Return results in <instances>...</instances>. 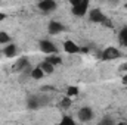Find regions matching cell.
<instances>
[{
  "mask_svg": "<svg viewBox=\"0 0 127 125\" xmlns=\"http://www.w3.org/2000/svg\"><path fill=\"white\" fill-rule=\"evenodd\" d=\"M120 69H121V71H123V69H124V71H127V63H126V65H123V66H121Z\"/></svg>",
  "mask_w": 127,
  "mask_h": 125,
  "instance_id": "22",
  "label": "cell"
},
{
  "mask_svg": "<svg viewBox=\"0 0 127 125\" xmlns=\"http://www.w3.org/2000/svg\"><path fill=\"white\" fill-rule=\"evenodd\" d=\"M9 41H10V37H9V34L4 31H0V44H9Z\"/></svg>",
  "mask_w": 127,
  "mask_h": 125,
  "instance_id": "18",
  "label": "cell"
},
{
  "mask_svg": "<svg viewBox=\"0 0 127 125\" xmlns=\"http://www.w3.org/2000/svg\"><path fill=\"white\" fill-rule=\"evenodd\" d=\"M38 46H40V50H41L43 53H46L47 56L56 55V52H58V47H56L55 43H52L50 40H41Z\"/></svg>",
  "mask_w": 127,
  "mask_h": 125,
  "instance_id": "4",
  "label": "cell"
},
{
  "mask_svg": "<svg viewBox=\"0 0 127 125\" xmlns=\"http://www.w3.org/2000/svg\"><path fill=\"white\" fill-rule=\"evenodd\" d=\"M71 4H72V13L75 16H84L87 13V9H89L87 0H75V1H71Z\"/></svg>",
  "mask_w": 127,
  "mask_h": 125,
  "instance_id": "1",
  "label": "cell"
},
{
  "mask_svg": "<svg viewBox=\"0 0 127 125\" xmlns=\"http://www.w3.org/2000/svg\"><path fill=\"white\" fill-rule=\"evenodd\" d=\"M27 106H28V109H38V107L41 106V103H40V97H37V96H31V97L27 100Z\"/></svg>",
  "mask_w": 127,
  "mask_h": 125,
  "instance_id": "11",
  "label": "cell"
},
{
  "mask_svg": "<svg viewBox=\"0 0 127 125\" xmlns=\"http://www.w3.org/2000/svg\"><path fill=\"white\" fill-rule=\"evenodd\" d=\"M123 83H124V84H127V75H124V77H123Z\"/></svg>",
  "mask_w": 127,
  "mask_h": 125,
  "instance_id": "23",
  "label": "cell"
},
{
  "mask_svg": "<svg viewBox=\"0 0 127 125\" xmlns=\"http://www.w3.org/2000/svg\"><path fill=\"white\" fill-rule=\"evenodd\" d=\"M16 53H18V49H16L15 44H10V43H9V44H6L4 49H3V55H4L6 58H15Z\"/></svg>",
  "mask_w": 127,
  "mask_h": 125,
  "instance_id": "10",
  "label": "cell"
},
{
  "mask_svg": "<svg viewBox=\"0 0 127 125\" xmlns=\"http://www.w3.org/2000/svg\"><path fill=\"white\" fill-rule=\"evenodd\" d=\"M28 66H30V62H28V59H27V58H19V59L16 61V63H15L13 69H15V71H18V72H24Z\"/></svg>",
  "mask_w": 127,
  "mask_h": 125,
  "instance_id": "9",
  "label": "cell"
},
{
  "mask_svg": "<svg viewBox=\"0 0 127 125\" xmlns=\"http://www.w3.org/2000/svg\"><path fill=\"white\" fill-rule=\"evenodd\" d=\"M89 19L92 22H96V24H105V25H109L108 24V18L105 16V13L100 10V9H92L89 12Z\"/></svg>",
  "mask_w": 127,
  "mask_h": 125,
  "instance_id": "2",
  "label": "cell"
},
{
  "mask_svg": "<svg viewBox=\"0 0 127 125\" xmlns=\"http://www.w3.org/2000/svg\"><path fill=\"white\" fill-rule=\"evenodd\" d=\"M55 125H78L71 116H64L62 119H61V122H58V124Z\"/></svg>",
  "mask_w": 127,
  "mask_h": 125,
  "instance_id": "16",
  "label": "cell"
},
{
  "mask_svg": "<svg viewBox=\"0 0 127 125\" xmlns=\"http://www.w3.org/2000/svg\"><path fill=\"white\" fill-rule=\"evenodd\" d=\"M37 6H38V9H40L41 12H53L58 4H56L55 0H43V1H40Z\"/></svg>",
  "mask_w": 127,
  "mask_h": 125,
  "instance_id": "6",
  "label": "cell"
},
{
  "mask_svg": "<svg viewBox=\"0 0 127 125\" xmlns=\"http://www.w3.org/2000/svg\"><path fill=\"white\" fill-rule=\"evenodd\" d=\"M97 125H117V124L114 122V119H112V118H108V116H106V118H102V119L99 121V124H97Z\"/></svg>",
  "mask_w": 127,
  "mask_h": 125,
  "instance_id": "19",
  "label": "cell"
},
{
  "mask_svg": "<svg viewBox=\"0 0 127 125\" xmlns=\"http://www.w3.org/2000/svg\"><path fill=\"white\" fill-rule=\"evenodd\" d=\"M118 41H120L121 46L127 47V27L121 28V31H120V34H118Z\"/></svg>",
  "mask_w": 127,
  "mask_h": 125,
  "instance_id": "14",
  "label": "cell"
},
{
  "mask_svg": "<svg viewBox=\"0 0 127 125\" xmlns=\"http://www.w3.org/2000/svg\"><path fill=\"white\" fill-rule=\"evenodd\" d=\"M31 77L32 80H35V81H40V80H43V77H44V72L38 68V66H35V68H32L31 71Z\"/></svg>",
  "mask_w": 127,
  "mask_h": 125,
  "instance_id": "12",
  "label": "cell"
},
{
  "mask_svg": "<svg viewBox=\"0 0 127 125\" xmlns=\"http://www.w3.org/2000/svg\"><path fill=\"white\" fill-rule=\"evenodd\" d=\"M4 18H6V13H0V22L4 21Z\"/></svg>",
  "mask_w": 127,
  "mask_h": 125,
  "instance_id": "21",
  "label": "cell"
},
{
  "mask_svg": "<svg viewBox=\"0 0 127 125\" xmlns=\"http://www.w3.org/2000/svg\"><path fill=\"white\" fill-rule=\"evenodd\" d=\"M1 55H3V50H0V56H1Z\"/></svg>",
  "mask_w": 127,
  "mask_h": 125,
  "instance_id": "25",
  "label": "cell"
},
{
  "mask_svg": "<svg viewBox=\"0 0 127 125\" xmlns=\"http://www.w3.org/2000/svg\"><path fill=\"white\" fill-rule=\"evenodd\" d=\"M64 50H65L68 55H75V53H78L81 49L78 47V44H77L75 41L66 40V41H64Z\"/></svg>",
  "mask_w": 127,
  "mask_h": 125,
  "instance_id": "7",
  "label": "cell"
},
{
  "mask_svg": "<svg viewBox=\"0 0 127 125\" xmlns=\"http://www.w3.org/2000/svg\"><path fill=\"white\" fill-rule=\"evenodd\" d=\"M77 119H78L80 122H89V121H92V119H93V110H92V107L83 106L81 109H78V112H77Z\"/></svg>",
  "mask_w": 127,
  "mask_h": 125,
  "instance_id": "3",
  "label": "cell"
},
{
  "mask_svg": "<svg viewBox=\"0 0 127 125\" xmlns=\"http://www.w3.org/2000/svg\"><path fill=\"white\" fill-rule=\"evenodd\" d=\"M47 30H49V32L50 34H59V32H62L64 30H65V27H64V24H61V22H58V21H52L50 24H49V27H47Z\"/></svg>",
  "mask_w": 127,
  "mask_h": 125,
  "instance_id": "8",
  "label": "cell"
},
{
  "mask_svg": "<svg viewBox=\"0 0 127 125\" xmlns=\"http://www.w3.org/2000/svg\"><path fill=\"white\" fill-rule=\"evenodd\" d=\"M38 68H40L44 74H52V72L55 71V66H53V65H50L49 62H46V61H43V62L40 63V65H38Z\"/></svg>",
  "mask_w": 127,
  "mask_h": 125,
  "instance_id": "13",
  "label": "cell"
},
{
  "mask_svg": "<svg viewBox=\"0 0 127 125\" xmlns=\"http://www.w3.org/2000/svg\"><path fill=\"white\" fill-rule=\"evenodd\" d=\"M44 61H46V62H49L50 65H53V66H55V65H59V63L62 62V59H61L58 55H50V56H47Z\"/></svg>",
  "mask_w": 127,
  "mask_h": 125,
  "instance_id": "15",
  "label": "cell"
},
{
  "mask_svg": "<svg viewBox=\"0 0 127 125\" xmlns=\"http://www.w3.org/2000/svg\"><path fill=\"white\" fill-rule=\"evenodd\" d=\"M118 58H121V52L117 47H106L102 52V59L103 61H114V59H118Z\"/></svg>",
  "mask_w": 127,
  "mask_h": 125,
  "instance_id": "5",
  "label": "cell"
},
{
  "mask_svg": "<svg viewBox=\"0 0 127 125\" xmlns=\"http://www.w3.org/2000/svg\"><path fill=\"white\" fill-rule=\"evenodd\" d=\"M78 94V87H75V85H69L68 88H66V97H75Z\"/></svg>",
  "mask_w": 127,
  "mask_h": 125,
  "instance_id": "17",
  "label": "cell"
},
{
  "mask_svg": "<svg viewBox=\"0 0 127 125\" xmlns=\"http://www.w3.org/2000/svg\"><path fill=\"white\" fill-rule=\"evenodd\" d=\"M71 99L69 97H64L62 100H61V107H64V109H68L69 106H71Z\"/></svg>",
  "mask_w": 127,
  "mask_h": 125,
  "instance_id": "20",
  "label": "cell"
},
{
  "mask_svg": "<svg viewBox=\"0 0 127 125\" xmlns=\"http://www.w3.org/2000/svg\"><path fill=\"white\" fill-rule=\"evenodd\" d=\"M117 125H127V122H120V124H117Z\"/></svg>",
  "mask_w": 127,
  "mask_h": 125,
  "instance_id": "24",
  "label": "cell"
}]
</instances>
